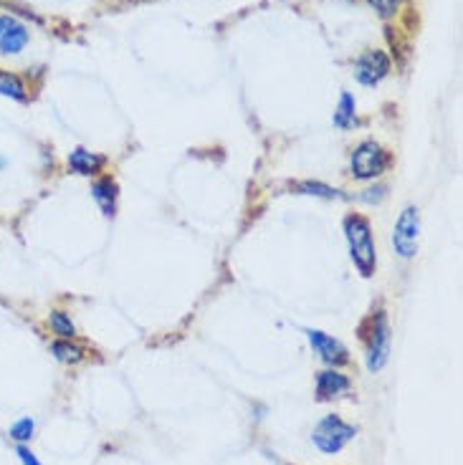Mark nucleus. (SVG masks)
Returning a JSON list of instances; mask_svg holds the SVG:
<instances>
[{
	"label": "nucleus",
	"mask_w": 463,
	"mask_h": 465,
	"mask_svg": "<svg viewBox=\"0 0 463 465\" xmlns=\"http://www.w3.org/2000/svg\"><path fill=\"white\" fill-rule=\"evenodd\" d=\"M418 240H421V213L415 205H408L397 215V223L392 231V248L403 261H410L418 253Z\"/></svg>",
	"instance_id": "nucleus-5"
},
{
	"label": "nucleus",
	"mask_w": 463,
	"mask_h": 465,
	"mask_svg": "<svg viewBox=\"0 0 463 465\" xmlns=\"http://www.w3.org/2000/svg\"><path fill=\"white\" fill-rule=\"evenodd\" d=\"M385 195H388V187H385V185H377V187L365 190V195H359V200H365V202H380Z\"/></svg>",
	"instance_id": "nucleus-19"
},
{
	"label": "nucleus",
	"mask_w": 463,
	"mask_h": 465,
	"mask_svg": "<svg viewBox=\"0 0 463 465\" xmlns=\"http://www.w3.org/2000/svg\"><path fill=\"white\" fill-rule=\"evenodd\" d=\"M3 167H5V160H3V157H0V170H3Z\"/></svg>",
	"instance_id": "nucleus-21"
},
{
	"label": "nucleus",
	"mask_w": 463,
	"mask_h": 465,
	"mask_svg": "<svg viewBox=\"0 0 463 465\" xmlns=\"http://www.w3.org/2000/svg\"><path fill=\"white\" fill-rule=\"evenodd\" d=\"M16 453H19L20 463H23V465H41V463H38L36 455H34V453H31V450H28V447H26V446L16 447Z\"/></svg>",
	"instance_id": "nucleus-20"
},
{
	"label": "nucleus",
	"mask_w": 463,
	"mask_h": 465,
	"mask_svg": "<svg viewBox=\"0 0 463 465\" xmlns=\"http://www.w3.org/2000/svg\"><path fill=\"white\" fill-rule=\"evenodd\" d=\"M0 96H8L13 102H26L28 99V89H26V84H23L19 73L0 69Z\"/></svg>",
	"instance_id": "nucleus-12"
},
{
	"label": "nucleus",
	"mask_w": 463,
	"mask_h": 465,
	"mask_svg": "<svg viewBox=\"0 0 463 465\" xmlns=\"http://www.w3.org/2000/svg\"><path fill=\"white\" fill-rule=\"evenodd\" d=\"M107 164V157L96 155V152H89L84 147H76L72 155H69V170L76 172V175H84V178H91V175H99Z\"/></svg>",
	"instance_id": "nucleus-10"
},
{
	"label": "nucleus",
	"mask_w": 463,
	"mask_h": 465,
	"mask_svg": "<svg viewBox=\"0 0 463 465\" xmlns=\"http://www.w3.org/2000/svg\"><path fill=\"white\" fill-rule=\"evenodd\" d=\"M367 3H370L374 11H377V16H380V19L388 20L397 13V8H400V3H403V0H367Z\"/></svg>",
	"instance_id": "nucleus-18"
},
{
	"label": "nucleus",
	"mask_w": 463,
	"mask_h": 465,
	"mask_svg": "<svg viewBox=\"0 0 463 465\" xmlns=\"http://www.w3.org/2000/svg\"><path fill=\"white\" fill-rule=\"evenodd\" d=\"M362 332V341L367 347V354H365V362H367V370L370 372H380L388 359H390V344H392V332H390V322H388V314L385 311H377L373 314L367 322L359 326Z\"/></svg>",
	"instance_id": "nucleus-2"
},
{
	"label": "nucleus",
	"mask_w": 463,
	"mask_h": 465,
	"mask_svg": "<svg viewBox=\"0 0 463 465\" xmlns=\"http://www.w3.org/2000/svg\"><path fill=\"white\" fill-rule=\"evenodd\" d=\"M352 125H355V96L344 91V94L339 96L337 111H335V126H339V129H350Z\"/></svg>",
	"instance_id": "nucleus-14"
},
{
	"label": "nucleus",
	"mask_w": 463,
	"mask_h": 465,
	"mask_svg": "<svg viewBox=\"0 0 463 465\" xmlns=\"http://www.w3.org/2000/svg\"><path fill=\"white\" fill-rule=\"evenodd\" d=\"M34 432H36V423H34L31 417H20V420H16V423L11 425V438H13L19 446H26V443L34 438Z\"/></svg>",
	"instance_id": "nucleus-17"
},
{
	"label": "nucleus",
	"mask_w": 463,
	"mask_h": 465,
	"mask_svg": "<svg viewBox=\"0 0 463 465\" xmlns=\"http://www.w3.org/2000/svg\"><path fill=\"white\" fill-rule=\"evenodd\" d=\"M51 354H54L61 364H79L81 359L87 357L84 349L79 344H73L72 339H58L51 344Z\"/></svg>",
	"instance_id": "nucleus-13"
},
{
	"label": "nucleus",
	"mask_w": 463,
	"mask_h": 465,
	"mask_svg": "<svg viewBox=\"0 0 463 465\" xmlns=\"http://www.w3.org/2000/svg\"><path fill=\"white\" fill-rule=\"evenodd\" d=\"M31 41V31L26 23H20L16 16L3 13L0 16V54L19 56Z\"/></svg>",
	"instance_id": "nucleus-8"
},
{
	"label": "nucleus",
	"mask_w": 463,
	"mask_h": 465,
	"mask_svg": "<svg viewBox=\"0 0 463 465\" xmlns=\"http://www.w3.org/2000/svg\"><path fill=\"white\" fill-rule=\"evenodd\" d=\"M297 190H299L302 195L324 197V200H339V197H344L342 193H339V190L329 187V185H321V182H299V185H297Z\"/></svg>",
	"instance_id": "nucleus-16"
},
{
	"label": "nucleus",
	"mask_w": 463,
	"mask_h": 465,
	"mask_svg": "<svg viewBox=\"0 0 463 465\" xmlns=\"http://www.w3.org/2000/svg\"><path fill=\"white\" fill-rule=\"evenodd\" d=\"M392 167V155L374 142V140H365L352 149V157H350V170H352V178L359 182H370L377 179L380 175H385Z\"/></svg>",
	"instance_id": "nucleus-3"
},
{
	"label": "nucleus",
	"mask_w": 463,
	"mask_h": 465,
	"mask_svg": "<svg viewBox=\"0 0 463 465\" xmlns=\"http://www.w3.org/2000/svg\"><path fill=\"white\" fill-rule=\"evenodd\" d=\"M344 238L350 246V258L362 278H370L377 269V248H374L373 225L365 215L352 213L344 217Z\"/></svg>",
	"instance_id": "nucleus-1"
},
{
	"label": "nucleus",
	"mask_w": 463,
	"mask_h": 465,
	"mask_svg": "<svg viewBox=\"0 0 463 465\" xmlns=\"http://www.w3.org/2000/svg\"><path fill=\"white\" fill-rule=\"evenodd\" d=\"M355 425L344 423L339 415H327V417H321L320 423H317V428H314V432H312V443L320 447L321 453L335 455V453H339V450H344V447L350 446V443L355 440Z\"/></svg>",
	"instance_id": "nucleus-4"
},
{
	"label": "nucleus",
	"mask_w": 463,
	"mask_h": 465,
	"mask_svg": "<svg viewBox=\"0 0 463 465\" xmlns=\"http://www.w3.org/2000/svg\"><path fill=\"white\" fill-rule=\"evenodd\" d=\"M388 73H390V58L380 49L365 51L355 61V79L362 87H377Z\"/></svg>",
	"instance_id": "nucleus-7"
},
{
	"label": "nucleus",
	"mask_w": 463,
	"mask_h": 465,
	"mask_svg": "<svg viewBox=\"0 0 463 465\" xmlns=\"http://www.w3.org/2000/svg\"><path fill=\"white\" fill-rule=\"evenodd\" d=\"M306 339L312 344L314 354H317L324 364H329V367H335V370L350 364V352H347V347L339 339H335V337L324 334L320 329H306Z\"/></svg>",
	"instance_id": "nucleus-6"
},
{
	"label": "nucleus",
	"mask_w": 463,
	"mask_h": 465,
	"mask_svg": "<svg viewBox=\"0 0 463 465\" xmlns=\"http://www.w3.org/2000/svg\"><path fill=\"white\" fill-rule=\"evenodd\" d=\"M352 390V379L342 375L337 370H324L317 375V400L320 402H332L339 400Z\"/></svg>",
	"instance_id": "nucleus-9"
},
{
	"label": "nucleus",
	"mask_w": 463,
	"mask_h": 465,
	"mask_svg": "<svg viewBox=\"0 0 463 465\" xmlns=\"http://www.w3.org/2000/svg\"><path fill=\"white\" fill-rule=\"evenodd\" d=\"M49 326H51V332H54L58 339H73L76 337V326H73L72 316L66 314V311H51L49 314Z\"/></svg>",
	"instance_id": "nucleus-15"
},
{
	"label": "nucleus",
	"mask_w": 463,
	"mask_h": 465,
	"mask_svg": "<svg viewBox=\"0 0 463 465\" xmlns=\"http://www.w3.org/2000/svg\"><path fill=\"white\" fill-rule=\"evenodd\" d=\"M91 197H94V202L102 208V213L107 215V217H114V213H117V197H120V187H117L114 179H96V182L91 185Z\"/></svg>",
	"instance_id": "nucleus-11"
}]
</instances>
